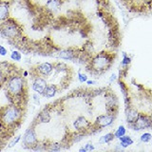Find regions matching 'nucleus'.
Instances as JSON below:
<instances>
[{
  "label": "nucleus",
  "instance_id": "1",
  "mask_svg": "<svg viewBox=\"0 0 152 152\" xmlns=\"http://www.w3.org/2000/svg\"><path fill=\"white\" fill-rule=\"evenodd\" d=\"M115 59V53L102 51L100 53L93 54L91 59L86 65L87 70L93 75H101L107 71Z\"/></svg>",
  "mask_w": 152,
  "mask_h": 152
},
{
  "label": "nucleus",
  "instance_id": "2",
  "mask_svg": "<svg viewBox=\"0 0 152 152\" xmlns=\"http://www.w3.org/2000/svg\"><path fill=\"white\" fill-rule=\"evenodd\" d=\"M0 31L3 36L9 39H15L21 33L20 28L12 18H8L7 20L0 23Z\"/></svg>",
  "mask_w": 152,
  "mask_h": 152
},
{
  "label": "nucleus",
  "instance_id": "3",
  "mask_svg": "<svg viewBox=\"0 0 152 152\" xmlns=\"http://www.w3.org/2000/svg\"><path fill=\"white\" fill-rule=\"evenodd\" d=\"M21 117V112L16 106H10L3 109L0 114V119L6 126H12L15 124Z\"/></svg>",
  "mask_w": 152,
  "mask_h": 152
},
{
  "label": "nucleus",
  "instance_id": "4",
  "mask_svg": "<svg viewBox=\"0 0 152 152\" xmlns=\"http://www.w3.org/2000/svg\"><path fill=\"white\" fill-rule=\"evenodd\" d=\"M24 87H25L24 79L21 76H17V75L12 76L9 79L7 84L8 92L10 95H12L13 97L21 96L24 92Z\"/></svg>",
  "mask_w": 152,
  "mask_h": 152
},
{
  "label": "nucleus",
  "instance_id": "5",
  "mask_svg": "<svg viewBox=\"0 0 152 152\" xmlns=\"http://www.w3.org/2000/svg\"><path fill=\"white\" fill-rule=\"evenodd\" d=\"M128 127L132 128L135 131H140L145 128H152V118L150 115H146L144 113H140L139 117L135 123L127 125Z\"/></svg>",
  "mask_w": 152,
  "mask_h": 152
},
{
  "label": "nucleus",
  "instance_id": "6",
  "mask_svg": "<svg viewBox=\"0 0 152 152\" xmlns=\"http://www.w3.org/2000/svg\"><path fill=\"white\" fill-rule=\"evenodd\" d=\"M106 109L107 113L113 114V115H117L118 109H119V103L116 95L114 94L111 90H106Z\"/></svg>",
  "mask_w": 152,
  "mask_h": 152
},
{
  "label": "nucleus",
  "instance_id": "7",
  "mask_svg": "<svg viewBox=\"0 0 152 152\" xmlns=\"http://www.w3.org/2000/svg\"><path fill=\"white\" fill-rule=\"evenodd\" d=\"M115 118H116V115H113V114H109V113H107V114H103V115H99L95 122L93 123V126L97 128H104V127H107V126H111L112 124L115 121Z\"/></svg>",
  "mask_w": 152,
  "mask_h": 152
},
{
  "label": "nucleus",
  "instance_id": "8",
  "mask_svg": "<svg viewBox=\"0 0 152 152\" xmlns=\"http://www.w3.org/2000/svg\"><path fill=\"white\" fill-rule=\"evenodd\" d=\"M92 124L89 121H88L84 116H80L75 120L73 123V126L75 127V129L78 132H86L87 134H88V131L91 127Z\"/></svg>",
  "mask_w": 152,
  "mask_h": 152
},
{
  "label": "nucleus",
  "instance_id": "9",
  "mask_svg": "<svg viewBox=\"0 0 152 152\" xmlns=\"http://www.w3.org/2000/svg\"><path fill=\"white\" fill-rule=\"evenodd\" d=\"M47 87H48L47 81L42 77H36L34 82H33V84H32L33 90H34L36 93L41 94V95H43V93H44Z\"/></svg>",
  "mask_w": 152,
  "mask_h": 152
},
{
  "label": "nucleus",
  "instance_id": "10",
  "mask_svg": "<svg viewBox=\"0 0 152 152\" xmlns=\"http://www.w3.org/2000/svg\"><path fill=\"white\" fill-rule=\"evenodd\" d=\"M23 142H24V145H25L31 146V147H33L37 144V138L34 133V130H33L32 128H30V129L25 133Z\"/></svg>",
  "mask_w": 152,
  "mask_h": 152
},
{
  "label": "nucleus",
  "instance_id": "11",
  "mask_svg": "<svg viewBox=\"0 0 152 152\" xmlns=\"http://www.w3.org/2000/svg\"><path fill=\"white\" fill-rule=\"evenodd\" d=\"M80 52L76 51L75 50H61L59 52L58 56L62 59H66V60H76L79 58Z\"/></svg>",
  "mask_w": 152,
  "mask_h": 152
},
{
  "label": "nucleus",
  "instance_id": "12",
  "mask_svg": "<svg viewBox=\"0 0 152 152\" xmlns=\"http://www.w3.org/2000/svg\"><path fill=\"white\" fill-rule=\"evenodd\" d=\"M125 112H126V120L127 125L135 123L138 117H139V114H140L134 107H132L125 108Z\"/></svg>",
  "mask_w": 152,
  "mask_h": 152
},
{
  "label": "nucleus",
  "instance_id": "13",
  "mask_svg": "<svg viewBox=\"0 0 152 152\" xmlns=\"http://www.w3.org/2000/svg\"><path fill=\"white\" fill-rule=\"evenodd\" d=\"M10 18V4L5 1H0V23Z\"/></svg>",
  "mask_w": 152,
  "mask_h": 152
},
{
  "label": "nucleus",
  "instance_id": "14",
  "mask_svg": "<svg viewBox=\"0 0 152 152\" xmlns=\"http://www.w3.org/2000/svg\"><path fill=\"white\" fill-rule=\"evenodd\" d=\"M53 69H54L53 64L49 63V62H46V63H42L40 65H38L36 70H37V72L39 74L47 76V75H49Z\"/></svg>",
  "mask_w": 152,
  "mask_h": 152
},
{
  "label": "nucleus",
  "instance_id": "15",
  "mask_svg": "<svg viewBox=\"0 0 152 152\" xmlns=\"http://www.w3.org/2000/svg\"><path fill=\"white\" fill-rule=\"evenodd\" d=\"M57 87L55 85H50V86H48L46 88L44 93H43V96L46 97V98H52L55 96V94L57 93Z\"/></svg>",
  "mask_w": 152,
  "mask_h": 152
},
{
  "label": "nucleus",
  "instance_id": "16",
  "mask_svg": "<svg viewBox=\"0 0 152 152\" xmlns=\"http://www.w3.org/2000/svg\"><path fill=\"white\" fill-rule=\"evenodd\" d=\"M61 7V0H49L47 2V8L50 12H57Z\"/></svg>",
  "mask_w": 152,
  "mask_h": 152
},
{
  "label": "nucleus",
  "instance_id": "17",
  "mask_svg": "<svg viewBox=\"0 0 152 152\" xmlns=\"http://www.w3.org/2000/svg\"><path fill=\"white\" fill-rule=\"evenodd\" d=\"M119 141H120V145L124 147V148H126L127 146L133 145V142H134L132 138L127 135H124V136L120 137L119 138Z\"/></svg>",
  "mask_w": 152,
  "mask_h": 152
},
{
  "label": "nucleus",
  "instance_id": "18",
  "mask_svg": "<svg viewBox=\"0 0 152 152\" xmlns=\"http://www.w3.org/2000/svg\"><path fill=\"white\" fill-rule=\"evenodd\" d=\"M114 139H115L114 133L109 132V133H107L106 135H104V136H102L101 138H100L99 142H100V144H108V142H112Z\"/></svg>",
  "mask_w": 152,
  "mask_h": 152
},
{
  "label": "nucleus",
  "instance_id": "19",
  "mask_svg": "<svg viewBox=\"0 0 152 152\" xmlns=\"http://www.w3.org/2000/svg\"><path fill=\"white\" fill-rule=\"evenodd\" d=\"M118 84H119V86H120V88H121V90L123 92L124 97L129 96V89H128L127 86L125 84V82L123 81V79H119L118 78Z\"/></svg>",
  "mask_w": 152,
  "mask_h": 152
},
{
  "label": "nucleus",
  "instance_id": "20",
  "mask_svg": "<svg viewBox=\"0 0 152 152\" xmlns=\"http://www.w3.org/2000/svg\"><path fill=\"white\" fill-rule=\"evenodd\" d=\"M123 60L121 62V66H129L130 63H131V58L129 56H127L126 52L123 51Z\"/></svg>",
  "mask_w": 152,
  "mask_h": 152
},
{
  "label": "nucleus",
  "instance_id": "21",
  "mask_svg": "<svg viewBox=\"0 0 152 152\" xmlns=\"http://www.w3.org/2000/svg\"><path fill=\"white\" fill-rule=\"evenodd\" d=\"M126 127L124 126H119L116 131L114 132V136H115V138H117V139H119L120 137L124 136V135H126Z\"/></svg>",
  "mask_w": 152,
  "mask_h": 152
},
{
  "label": "nucleus",
  "instance_id": "22",
  "mask_svg": "<svg viewBox=\"0 0 152 152\" xmlns=\"http://www.w3.org/2000/svg\"><path fill=\"white\" fill-rule=\"evenodd\" d=\"M151 139H152V134L149 132L142 133V134L141 135V137H140V140L142 142H148L151 141Z\"/></svg>",
  "mask_w": 152,
  "mask_h": 152
},
{
  "label": "nucleus",
  "instance_id": "23",
  "mask_svg": "<svg viewBox=\"0 0 152 152\" xmlns=\"http://www.w3.org/2000/svg\"><path fill=\"white\" fill-rule=\"evenodd\" d=\"M11 58L13 60V61H20L21 58H22V56H21V53L19 51H16V50H14L12 52V54H11Z\"/></svg>",
  "mask_w": 152,
  "mask_h": 152
},
{
  "label": "nucleus",
  "instance_id": "24",
  "mask_svg": "<svg viewBox=\"0 0 152 152\" xmlns=\"http://www.w3.org/2000/svg\"><path fill=\"white\" fill-rule=\"evenodd\" d=\"M39 119L41 120V122H48V121H50V114L49 113H41L40 114V116H39Z\"/></svg>",
  "mask_w": 152,
  "mask_h": 152
},
{
  "label": "nucleus",
  "instance_id": "25",
  "mask_svg": "<svg viewBox=\"0 0 152 152\" xmlns=\"http://www.w3.org/2000/svg\"><path fill=\"white\" fill-rule=\"evenodd\" d=\"M78 80H79L80 83H86L88 81V76L84 73H81L79 71L78 72Z\"/></svg>",
  "mask_w": 152,
  "mask_h": 152
},
{
  "label": "nucleus",
  "instance_id": "26",
  "mask_svg": "<svg viewBox=\"0 0 152 152\" xmlns=\"http://www.w3.org/2000/svg\"><path fill=\"white\" fill-rule=\"evenodd\" d=\"M7 53H8V51H7L6 48H5L4 46L0 45V55H1V56H5Z\"/></svg>",
  "mask_w": 152,
  "mask_h": 152
},
{
  "label": "nucleus",
  "instance_id": "27",
  "mask_svg": "<svg viewBox=\"0 0 152 152\" xmlns=\"http://www.w3.org/2000/svg\"><path fill=\"white\" fill-rule=\"evenodd\" d=\"M5 81V74L3 72L2 69H0V86H2Z\"/></svg>",
  "mask_w": 152,
  "mask_h": 152
},
{
  "label": "nucleus",
  "instance_id": "28",
  "mask_svg": "<svg viewBox=\"0 0 152 152\" xmlns=\"http://www.w3.org/2000/svg\"><path fill=\"white\" fill-rule=\"evenodd\" d=\"M85 149L87 151H91V150L95 149V147H94V145L92 144H87L85 145Z\"/></svg>",
  "mask_w": 152,
  "mask_h": 152
},
{
  "label": "nucleus",
  "instance_id": "29",
  "mask_svg": "<svg viewBox=\"0 0 152 152\" xmlns=\"http://www.w3.org/2000/svg\"><path fill=\"white\" fill-rule=\"evenodd\" d=\"M21 139V136H17L16 138H15V139H14L12 142H11V145H10L9 146L10 147H12V146H13V145H15L16 144H17V142H19V140H20Z\"/></svg>",
  "mask_w": 152,
  "mask_h": 152
},
{
  "label": "nucleus",
  "instance_id": "30",
  "mask_svg": "<svg viewBox=\"0 0 152 152\" xmlns=\"http://www.w3.org/2000/svg\"><path fill=\"white\" fill-rule=\"evenodd\" d=\"M50 150H59L61 149V146L59 145V144H52L50 145Z\"/></svg>",
  "mask_w": 152,
  "mask_h": 152
},
{
  "label": "nucleus",
  "instance_id": "31",
  "mask_svg": "<svg viewBox=\"0 0 152 152\" xmlns=\"http://www.w3.org/2000/svg\"><path fill=\"white\" fill-rule=\"evenodd\" d=\"M117 79H118V76H117V74L113 73V74L110 76V78H109V82H110V83H113L114 81H116Z\"/></svg>",
  "mask_w": 152,
  "mask_h": 152
},
{
  "label": "nucleus",
  "instance_id": "32",
  "mask_svg": "<svg viewBox=\"0 0 152 152\" xmlns=\"http://www.w3.org/2000/svg\"><path fill=\"white\" fill-rule=\"evenodd\" d=\"M32 97H33V99H34V102L36 104H39L40 103V100H39V96H38V93H34V94L32 95Z\"/></svg>",
  "mask_w": 152,
  "mask_h": 152
},
{
  "label": "nucleus",
  "instance_id": "33",
  "mask_svg": "<svg viewBox=\"0 0 152 152\" xmlns=\"http://www.w3.org/2000/svg\"><path fill=\"white\" fill-rule=\"evenodd\" d=\"M86 83H87L88 85H94L96 82H95V81H93V80H88Z\"/></svg>",
  "mask_w": 152,
  "mask_h": 152
},
{
  "label": "nucleus",
  "instance_id": "34",
  "mask_svg": "<svg viewBox=\"0 0 152 152\" xmlns=\"http://www.w3.org/2000/svg\"><path fill=\"white\" fill-rule=\"evenodd\" d=\"M27 75H28V71H25V72H24V77H26Z\"/></svg>",
  "mask_w": 152,
  "mask_h": 152
},
{
  "label": "nucleus",
  "instance_id": "35",
  "mask_svg": "<svg viewBox=\"0 0 152 152\" xmlns=\"http://www.w3.org/2000/svg\"><path fill=\"white\" fill-rule=\"evenodd\" d=\"M0 1H1V0H0Z\"/></svg>",
  "mask_w": 152,
  "mask_h": 152
}]
</instances>
